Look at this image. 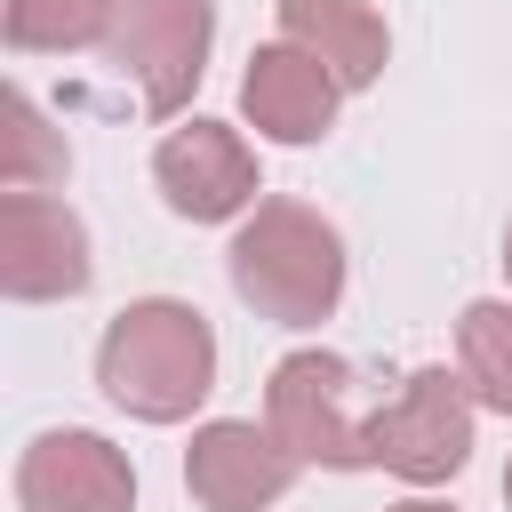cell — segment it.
<instances>
[{
  "label": "cell",
  "mask_w": 512,
  "mask_h": 512,
  "mask_svg": "<svg viewBox=\"0 0 512 512\" xmlns=\"http://www.w3.org/2000/svg\"><path fill=\"white\" fill-rule=\"evenodd\" d=\"M296 456L272 424L256 416H208L184 448V488L200 512H272L288 488H296Z\"/></svg>",
  "instance_id": "8"
},
{
  "label": "cell",
  "mask_w": 512,
  "mask_h": 512,
  "mask_svg": "<svg viewBox=\"0 0 512 512\" xmlns=\"http://www.w3.org/2000/svg\"><path fill=\"white\" fill-rule=\"evenodd\" d=\"M384 512H456V504H440V496H400V504H384Z\"/></svg>",
  "instance_id": "15"
},
{
  "label": "cell",
  "mask_w": 512,
  "mask_h": 512,
  "mask_svg": "<svg viewBox=\"0 0 512 512\" xmlns=\"http://www.w3.org/2000/svg\"><path fill=\"white\" fill-rule=\"evenodd\" d=\"M496 264H504V280H512V224H504V256H496Z\"/></svg>",
  "instance_id": "16"
},
{
  "label": "cell",
  "mask_w": 512,
  "mask_h": 512,
  "mask_svg": "<svg viewBox=\"0 0 512 512\" xmlns=\"http://www.w3.org/2000/svg\"><path fill=\"white\" fill-rule=\"evenodd\" d=\"M336 104H344V80L320 56H304L296 40L256 48L240 72V112L264 144H320L336 128Z\"/></svg>",
  "instance_id": "10"
},
{
  "label": "cell",
  "mask_w": 512,
  "mask_h": 512,
  "mask_svg": "<svg viewBox=\"0 0 512 512\" xmlns=\"http://www.w3.org/2000/svg\"><path fill=\"white\" fill-rule=\"evenodd\" d=\"M504 504H512V464H504Z\"/></svg>",
  "instance_id": "17"
},
{
  "label": "cell",
  "mask_w": 512,
  "mask_h": 512,
  "mask_svg": "<svg viewBox=\"0 0 512 512\" xmlns=\"http://www.w3.org/2000/svg\"><path fill=\"white\" fill-rule=\"evenodd\" d=\"M96 392L136 424H184L216 392V328L184 296H136L96 336Z\"/></svg>",
  "instance_id": "1"
},
{
  "label": "cell",
  "mask_w": 512,
  "mask_h": 512,
  "mask_svg": "<svg viewBox=\"0 0 512 512\" xmlns=\"http://www.w3.org/2000/svg\"><path fill=\"white\" fill-rule=\"evenodd\" d=\"M120 0H0V32L16 56H72V48H104Z\"/></svg>",
  "instance_id": "12"
},
{
  "label": "cell",
  "mask_w": 512,
  "mask_h": 512,
  "mask_svg": "<svg viewBox=\"0 0 512 512\" xmlns=\"http://www.w3.org/2000/svg\"><path fill=\"white\" fill-rule=\"evenodd\" d=\"M224 272H232V296L272 320V328H320L336 304H344V232L304 208V200H256L224 248Z\"/></svg>",
  "instance_id": "2"
},
{
  "label": "cell",
  "mask_w": 512,
  "mask_h": 512,
  "mask_svg": "<svg viewBox=\"0 0 512 512\" xmlns=\"http://www.w3.org/2000/svg\"><path fill=\"white\" fill-rule=\"evenodd\" d=\"M280 40L320 56L344 80V96L376 88L384 64H392V32H384V16L368 0H280Z\"/></svg>",
  "instance_id": "11"
},
{
  "label": "cell",
  "mask_w": 512,
  "mask_h": 512,
  "mask_svg": "<svg viewBox=\"0 0 512 512\" xmlns=\"http://www.w3.org/2000/svg\"><path fill=\"white\" fill-rule=\"evenodd\" d=\"M152 184H160L168 216H184V224H232V216H248L256 192H264L256 144H248L232 120H208V112H192L184 128L160 136Z\"/></svg>",
  "instance_id": "6"
},
{
  "label": "cell",
  "mask_w": 512,
  "mask_h": 512,
  "mask_svg": "<svg viewBox=\"0 0 512 512\" xmlns=\"http://www.w3.org/2000/svg\"><path fill=\"white\" fill-rule=\"evenodd\" d=\"M264 424L288 440L296 464H328V472H376L368 424L352 416V360L344 352H288L264 376Z\"/></svg>",
  "instance_id": "3"
},
{
  "label": "cell",
  "mask_w": 512,
  "mask_h": 512,
  "mask_svg": "<svg viewBox=\"0 0 512 512\" xmlns=\"http://www.w3.org/2000/svg\"><path fill=\"white\" fill-rule=\"evenodd\" d=\"M216 48V0H120L104 32V64L136 88L144 112H184Z\"/></svg>",
  "instance_id": "4"
},
{
  "label": "cell",
  "mask_w": 512,
  "mask_h": 512,
  "mask_svg": "<svg viewBox=\"0 0 512 512\" xmlns=\"http://www.w3.org/2000/svg\"><path fill=\"white\" fill-rule=\"evenodd\" d=\"M24 512H136V464L88 424H56L16 456Z\"/></svg>",
  "instance_id": "9"
},
{
  "label": "cell",
  "mask_w": 512,
  "mask_h": 512,
  "mask_svg": "<svg viewBox=\"0 0 512 512\" xmlns=\"http://www.w3.org/2000/svg\"><path fill=\"white\" fill-rule=\"evenodd\" d=\"M456 376L472 384L480 408L512 416V304L504 296H472L456 312Z\"/></svg>",
  "instance_id": "13"
},
{
  "label": "cell",
  "mask_w": 512,
  "mask_h": 512,
  "mask_svg": "<svg viewBox=\"0 0 512 512\" xmlns=\"http://www.w3.org/2000/svg\"><path fill=\"white\" fill-rule=\"evenodd\" d=\"M472 416H480V400H472L464 376L416 368V376H400V392L368 416V448H376L384 472L432 488V480H456V472L472 464Z\"/></svg>",
  "instance_id": "5"
},
{
  "label": "cell",
  "mask_w": 512,
  "mask_h": 512,
  "mask_svg": "<svg viewBox=\"0 0 512 512\" xmlns=\"http://www.w3.org/2000/svg\"><path fill=\"white\" fill-rule=\"evenodd\" d=\"M64 168H72V152L40 120L32 88H8V192H48V184H64Z\"/></svg>",
  "instance_id": "14"
},
{
  "label": "cell",
  "mask_w": 512,
  "mask_h": 512,
  "mask_svg": "<svg viewBox=\"0 0 512 512\" xmlns=\"http://www.w3.org/2000/svg\"><path fill=\"white\" fill-rule=\"evenodd\" d=\"M96 280V248L80 208L56 192H0V296L16 304H64Z\"/></svg>",
  "instance_id": "7"
}]
</instances>
